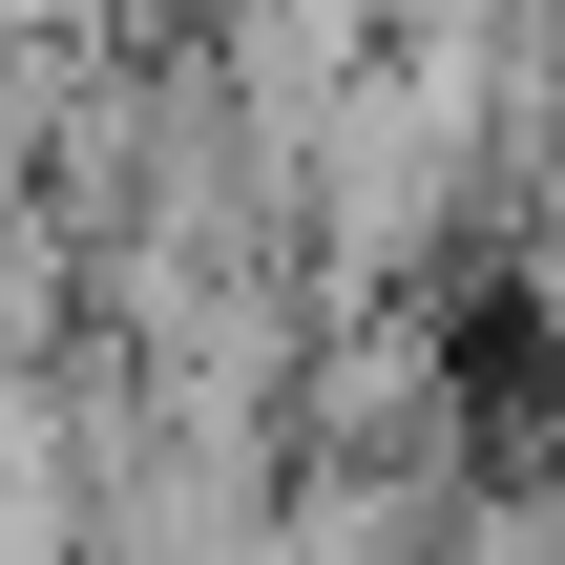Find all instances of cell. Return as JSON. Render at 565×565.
Returning <instances> with one entry per match:
<instances>
[{
    "label": "cell",
    "instance_id": "6da1fadb",
    "mask_svg": "<svg viewBox=\"0 0 565 565\" xmlns=\"http://www.w3.org/2000/svg\"><path fill=\"white\" fill-rule=\"evenodd\" d=\"M440 419H461V356L440 315H315V398H294V461H377V482H440Z\"/></svg>",
    "mask_w": 565,
    "mask_h": 565
},
{
    "label": "cell",
    "instance_id": "7a4b0ae2",
    "mask_svg": "<svg viewBox=\"0 0 565 565\" xmlns=\"http://www.w3.org/2000/svg\"><path fill=\"white\" fill-rule=\"evenodd\" d=\"M189 21H210V0H189Z\"/></svg>",
    "mask_w": 565,
    "mask_h": 565
}]
</instances>
